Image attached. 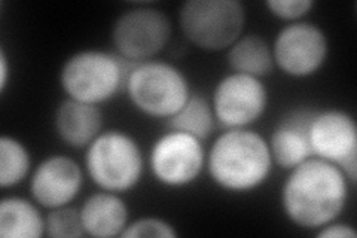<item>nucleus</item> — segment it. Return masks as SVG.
<instances>
[{
    "mask_svg": "<svg viewBox=\"0 0 357 238\" xmlns=\"http://www.w3.org/2000/svg\"><path fill=\"white\" fill-rule=\"evenodd\" d=\"M216 118L210 100L192 93L183 107L169 119V128L191 134L199 140H207L215 133Z\"/></svg>",
    "mask_w": 357,
    "mask_h": 238,
    "instance_id": "a211bd4d",
    "label": "nucleus"
},
{
    "mask_svg": "<svg viewBox=\"0 0 357 238\" xmlns=\"http://www.w3.org/2000/svg\"><path fill=\"white\" fill-rule=\"evenodd\" d=\"M9 60H8V55L5 48L2 47L0 48V93H5L6 91V87L9 82Z\"/></svg>",
    "mask_w": 357,
    "mask_h": 238,
    "instance_id": "b1692460",
    "label": "nucleus"
},
{
    "mask_svg": "<svg viewBox=\"0 0 357 238\" xmlns=\"http://www.w3.org/2000/svg\"><path fill=\"white\" fill-rule=\"evenodd\" d=\"M172 33V21L161 9L134 6L115 20L112 45L121 59L136 64L158 55L170 42Z\"/></svg>",
    "mask_w": 357,
    "mask_h": 238,
    "instance_id": "0eeeda50",
    "label": "nucleus"
},
{
    "mask_svg": "<svg viewBox=\"0 0 357 238\" xmlns=\"http://www.w3.org/2000/svg\"><path fill=\"white\" fill-rule=\"evenodd\" d=\"M245 18L240 0H186L178 10L183 36L207 52L228 50L243 35Z\"/></svg>",
    "mask_w": 357,
    "mask_h": 238,
    "instance_id": "423d86ee",
    "label": "nucleus"
},
{
    "mask_svg": "<svg viewBox=\"0 0 357 238\" xmlns=\"http://www.w3.org/2000/svg\"><path fill=\"white\" fill-rule=\"evenodd\" d=\"M122 238H176L178 237L174 226L161 218H139L131 221L126 231L121 235Z\"/></svg>",
    "mask_w": 357,
    "mask_h": 238,
    "instance_id": "412c9836",
    "label": "nucleus"
},
{
    "mask_svg": "<svg viewBox=\"0 0 357 238\" xmlns=\"http://www.w3.org/2000/svg\"><path fill=\"white\" fill-rule=\"evenodd\" d=\"M210 103L225 130L250 128L265 115L270 94L262 79L231 72L219 79Z\"/></svg>",
    "mask_w": 357,
    "mask_h": 238,
    "instance_id": "9d476101",
    "label": "nucleus"
},
{
    "mask_svg": "<svg viewBox=\"0 0 357 238\" xmlns=\"http://www.w3.org/2000/svg\"><path fill=\"white\" fill-rule=\"evenodd\" d=\"M35 200L9 195L0 200V237L42 238L47 235L45 216Z\"/></svg>",
    "mask_w": 357,
    "mask_h": 238,
    "instance_id": "dca6fc26",
    "label": "nucleus"
},
{
    "mask_svg": "<svg viewBox=\"0 0 357 238\" xmlns=\"http://www.w3.org/2000/svg\"><path fill=\"white\" fill-rule=\"evenodd\" d=\"M316 110L295 109L287 112L277 122L268 144L274 165L283 170H292L312 158L310 144V124Z\"/></svg>",
    "mask_w": 357,
    "mask_h": 238,
    "instance_id": "ddd939ff",
    "label": "nucleus"
},
{
    "mask_svg": "<svg viewBox=\"0 0 357 238\" xmlns=\"http://www.w3.org/2000/svg\"><path fill=\"white\" fill-rule=\"evenodd\" d=\"M206 158L203 140L169 128L152 143L148 165L156 182L162 186L186 188L203 174Z\"/></svg>",
    "mask_w": 357,
    "mask_h": 238,
    "instance_id": "6e6552de",
    "label": "nucleus"
},
{
    "mask_svg": "<svg viewBox=\"0 0 357 238\" xmlns=\"http://www.w3.org/2000/svg\"><path fill=\"white\" fill-rule=\"evenodd\" d=\"M45 230H47V237L51 238L85 237L79 209L70 206L50 210L45 216Z\"/></svg>",
    "mask_w": 357,
    "mask_h": 238,
    "instance_id": "aec40b11",
    "label": "nucleus"
},
{
    "mask_svg": "<svg viewBox=\"0 0 357 238\" xmlns=\"http://www.w3.org/2000/svg\"><path fill=\"white\" fill-rule=\"evenodd\" d=\"M351 186L338 165L312 156L289 170L280 189V206L289 222L316 232L341 216Z\"/></svg>",
    "mask_w": 357,
    "mask_h": 238,
    "instance_id": "f257e3e1",
    "label": "nucleus"
},
{
    "mask_svg": "<svg viewBox=\"0 0 357 238\" xmlns=\"http://www.w3.org/2000/svg\"><path fill=\"white\" fill-rule=\"evenodd\" d=\"M84 185L82 167L67 155H50L30 174L29 191L40 207L52 210L70 202L81 194Z\"/></svg>",
    "mask_w": 357,
    "mask_h": 238,
    "instance_id": "f8f14e48",
    "label": "nucleus"
},
{
    "mask_svg": "<svg viewBox=\"0 0 357 238\" xmlns=\"http://www.w3.org/2000/svg\"><path fill=\"white\" fill-rule=\"evenodd\" d=\"M265 6L271 15L289 24V22L303 21L316 6V2L314 0H266Z\"/></svg>",
    "mask_w": 357,
    "mask_h": 238,
    "instance_id": "4be33fe9",
    "label": "nucleus"
},
{
    "mask_svg": "<svg viewBox=\"0 0 357 238\" xmlns=\"http://www.w3.org/2000/svg\"><path fill=\"white\" fill-rule=\"evenodd\" d=\"M227 51L229 69L236 73L262 79L275 67L271 45L255 33L241 35Z\"/></svg>",
    "mask_w": 357,
    "mask_h": 238,
    "instance_id": "f3484780",
    "label": "nucleus"
},
{
    "mask_svg": "<svg viewBox=\"0 0 357 238\" xmlns=\"http://www.w3.org/2000/svg\"><path fill=\"white\" fill-rule=\"evenodd\" d=\"M86 237H121L130 223V210L124 198L116 192L102 191L89 195L79 209Z\"/></svg>",
    "mask_w": 357,
    "mask_h": 238,
    "instance_id": "2eb2a0df",
    "label": "nucleus"
},
{
    "mask_svg": "<svg viewBox=\"0 0 357 238\" xmlns=\"http://www.w3.org/2000/svg\"><path fill=\"white\" fill-rule=\"evenodd\" d=\"M31 170V155L24 142L5 134L0 137V186L15 188L24 182Z\"/></svg>",
    "mask_w": 357,
    "mask_h": 238,
    "instance_id": "6ab92c4d",
    "label": "nucleus"
},
{
    "mask_svg": "<svg viewBox=\"0 0 357 238\" xmlns=\"http://www.w3.org/2000/svg\"><path fill=\"white\" fill-rule=\"evenodd\" d=\"M273 168L268 140L252 128L220 133L206 158V170L213 184L232 194H248L264 186Z\"/></svg>",
    "mask_w": 357,
    "mask_h": 238,
    "instance_id": "f03ea898",
    "label": "nucleus"
},
{
    "mask_svg": "<svg viewBox=\"0 0 357 238\" xmlns=\"http://www.w3.org/2000/svg\"><path fill=\"white\" fill-rule=\"evenodd\" d=\"M85 173L98 189L126 194L144 173L140 143L127 131H102L85 149Z\"/></svg>",
    "mask_w": 357,
    "mask_h": 238,
    "instance_id": "20e7f679",
    "label": "nucleus"
},
{
    "mask_svg": "<svg viewBox=\"0 0 357 238\" xmlns=\"http://www.w3.org/2000/svg\"><path fill=\"white\" fill-rule=\"evenodd\" d=\"M274 64L286 76L305 79L316 75L329 57L326 31L310 21L289 22L271 45Z\"/></svg>",
    "mask_w": 357,
    "mask_h": 238,
    "instance_id": "1a4fd4ad",
    "label": "nucleus"
},
{
    "mask_svg": "<svg viewBox=\"0 0 357 238\" xmlns=\"http://www.w3.org/2000/svg\"><path fill=\"white\" fill-rule=\"evenodd\" d=\"M131 66L103 50L76 51L61 66L60 87L67 98L100 106L126 88Z\"/></svg>",
    "mask_w": 357,
    "mask_h": 238,
    "instance_id": "7ed1b4c3",
    "label": "nucleus"
},
{
    "mask_svg": "<svg viewBox=\"0 0 357 238\" xmlns=\"http://www.w3.org/2000/svg\"><path fill=\"white\" fill-rule=\"evenodd\" d=\"M54 130L66 146L86 149L103 131V112L100 106L66 97L54 112Z\"/></svg>",
    "mask_w": 357,
    "mask_h": 238,
    "instance_id": "4468645a",
    "label": "nucleus"
},
{
    "mask_svg": "<svg viewBox=\"0 0 357 238\" xmlns=\"http://www.w3.org/2000/svg\"><path fill=\"white\" fill-rule=\"evenodd\" d=\"M312 156L338 165L350 184L357 180V126L351 113L341 109L316 110L310 124Z\"/></svg>",
    "mask_w": 357,
    "mask_h": 238,
    "instance_id": "9b49d317",
    "label": "nucleus"
},
{
    "mask_svg": "<svg viewBox=\"0 0 357 238\" xmlns=\"http://www.w3.org/2000/svg\"><path fill=\"white\" fill-rule=\"evenodd\" d=\"M124 89L134 109L144 117L167 121L192 94L186 75L177 66L161 60L132 64Z\"/></svg>",
    "mask_w": 357,
    "mask_h": 238,
    "instance_id": "39448f33",
    "label": "nucleus"
},
{
    "mask_svg": "<svg viewBox=\"0 0 357 238\" xmlns=\"http://www.w3.org/2000/svg\"><path fill=\"white\" fill-rule=\"evenodd\" d=\"M316 235L319 238H357V231L351 225L340 222L337 219L321 226L319 231H316Z\"/></svg>",
    "mask_w": 357,
    "mask_h": 238,
    "instance_id": "5701e85b",
    "label": "nucleus"
}]
</instances>
